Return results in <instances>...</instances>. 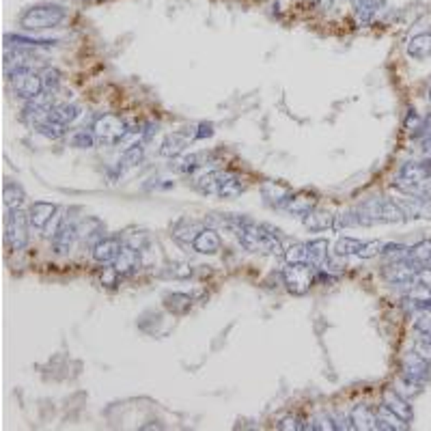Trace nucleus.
<instances>
[{
  "mask_svg": "<svg viewBox=\"0 0 431 431\" xmlns=\"http://www.w3.org/2000/svg\"><path fill=\"white\" fill-rule=\"evenodd\" d=\"M378 414V429L380 431H404V429H408V423L406 421H401L399 416L395 414V412H391L386 406H382L380 408V412H375Z\"/></svg>",
  "mask_w": 431,
  "mask_h": 431,
  "instance_id": "24",
  "label": "nucleus"
},
{
  "mask_svg": "<svg viewBox=\"0 0 431 431\" xmlns=\"http://www.w3.org/2000/svg\"><path fill=\"white\" fill-rule=\"evenodd\" d=\"M317 195L315 192H310V190H300V192H291V197L287 199L285 207L282 210L293 214V216H308L310 212H315V207H317Z\"/></svg>",
  "mask_w": 431,
  "mask_h": 431,
  "instance_id": "12",
  "label": "nucleus"
},
{
  "mask_svg": "<svg viewBox=\"0 0 431 431\" xmlns=\"http://www.w3.org/2000/svg\"><path fill=\"white\" fill-rule=\"evenodd\" d=\"M78 235H80V229H78L76 222L63 218V220H61V225L56 227L54 237H52V246H54V250L58 252V255H65V252L71 250V246H73V242H76V237H78Z\"/></svg>",
  "mask_w": 431,
  "mask_h": 431,
  "instance_id": "13",
  "label": "nucleus"
},
{
  "mask_svg": "<svg viewBox=\"0 0 431 431\" xmlns=\"http://www.w3.org/2000/svg\"><path fill=\"white\" fill-rule=\"evenodd\" d=\"M382 242L380 240H371V242H362L360 250H358V255L356 257H360V259H371V257H375L382 252Z\"/></svg>",
  "mask_w": 431,
  "mask_h": 431,
  "instance_id": "39",
  "label": "nucleus"
},
{
  "mask_svg": "<svg viewBox=\"0 0 431 431\" xmlns=\"http://www.w3.org/2000/svg\"><path fill=\"white\" fill-rule=\"evenodd\" d=\"M65 127H67V125L58 123V121H52V119H50V121H46L43 125H39V127H37V132L41 134V136L56 140V138H61L63 134H65Z\"/></svg>",
  "mask_w": 431,
  "mask_h": 431,
  "instance_id": "37",
  "label": "nucleus"
},
{
  "mask_svg": "<svg viewBox=\"0 0 431 431\" xmlns=\"http://www.w3.org/2000/svg\"><path fill=\"white\" fill-rule=\"evenodd\" d=\"M197 188L207 197L218 199H235L246 190L244 180L231 171H210L197 180Z\"/></svg>",
  "mask_w": 431,
  "mask_h": 431,
  "instance_id": "3",
  "label": "nucleus"
},
{
  "mask_svg": "<svg viewBox=\"0 0 431 431\" xmlns=\"http://www.w3.org/2000/svg\"><path fill=\"white\" fill-rule=\"evenodd\" d=\"M414 352L421 356V358H425L427 362H431V343H427V341H419V343L414 345Z\"/></svg>",
  "mask_w": 431,
  "mask_h": 431,
  "instance_id": "45",
  "label": "nucleus"
},
{
  "mask_svg": "<svg viewBox=\"0 0 431 431\" xmlns=\"http://www.w3.org/2000/svg\"><path fill=\"white\" fill-rule=\"evenodd\" d=\"M95 143H97L95 134H86V132H80V134H76V136L71 138V145L80 147V149H88V147H93Z\"/></svg>",
  "mask_w": 431,
  "mask_h": 431,
  "instance_id": "40",
  "label": "nucleus"
},
{
  "mask_svg": "<svg viewBox=\"0 0 431 431\" xmlns=\"http://www.w3.org/2000/svg\"><path fill=\"white\" fill-rule=\"evenodd\" d=\"M125 244H127V246H132V248H136V250H143V248H145V244H147V235H145V233L132 235V237H127V240H125Z\"/></svg>",
  "mask_w": 431,
  "mask_h": 431,
  "instance_id": "46",
  "label": "nucleus"
},
{
  "mask_svg": "<svg viewBox=\"0 0 431 431\" xmlns=\"http://www.w3.org/2000/svg\"><path fill=\"white\" fill-rule=\"evenodd\" d=\"M190 274H192V267L186 263H173L169 270V276H175V278H188Z\"/></svg>",
  "mask_w": 431,
  "mask_h": 431,
  "instance_id": "42",
  "label": "nucleus"
},
{
  "mask_svg": "<svg viewBox=\"0 0 431 431\" xmlns=\"http://www.w3.org/2000/svg\"><path fill=\"white\" fill-rule=\"evenodd\" d=\"M143 147L140 145H132L130 149L123 151L121 156V162H119V169H132V167H136L138 162L143 160Z\"/></svg>",
  "mask_w": 431,
  "mask_h": 431,
  "instance_id": "36",
  "label": "nucleus"
},
{
  "mask_svg": "<svg viewBox=\"0 0 431 431\" xmlns=\"http://www.w3.org/2000/svg\"><path fill=\"white\" fill-rule=\"evenodd\" d=\"M67 18V9L63 5H54V3H39L28 7L22 18L20 26H24L26 31H46V28H56L61 26Z\"/></svg>",
  "mask_w": 431,
  "mask_h": 431,
  "instance_id": "4",
  "label": "nucleus"
},
{
  "mask_svg": "<svg viewBox=\"0 0 431 431\" xmlns=\"http://www.w3.org/2000/svg\"><path fill=\"white\" fill-rule=\"evenodd\" d=\"M80 3H95V0H80Z\"/></svg>",
  "mask_w": 431,
  "mask_h": 431,
  "instance_id": "49",
  "label": "nucleus"
},
{
  "mask_svg": "<svg viewBox=\"0 0 431 431\" xmlns=\"http://www.w3.org/2000/svg\"><path fill=\"white\" fill-rule=\"evenodd\" d=\"M78 116H80V108L76 103H56L50 119L52 121L63 123V125H71Z\"/></svg>",
  "mask_w": 431,
  "mask_h": 431,
  "instance_id": "26",
  "label": "nucleus"
},
{
  "mask_svg": "<svg viewBox=\"0 0 431 431\" xmlns=\"http://www.w3.org/2000/svg\"><path fill=\"white\" fill-rule=\"evenodd\" d=\"M186 149H188V136L182 132H175V134H171V136L164 138V143H162L160 156L173 160V158H180Z\"/></svg>",
  "mask_w": 431,
  "mask_h": 431,
  "instance_id": "20",
  "label": "nucleus"
},
{
  "mask_svg": "<svg viewBox=\"0 0 431 431\" xmlns=\"http://www.w3.org/2000/svg\"><path fill=\"white\" fill-rule=\"evenodd\" d=\"M278 231H274L267 225H257L248 218H244V222L240 225V229L235 231L240 244L250 250V252H261V255H282L285 248H282L280 237L276 235Z\"/></svg>",
  "mask_w": 431,
  "mask_h": 431,
  "instance_id": "1",
  "label": "nucleus"
},
{
  "mask_svg": "<svg viewBox=\"0 0 431 431\" xmlns=\"http://www.w3.org/2000/svg\"><path fill=\"white\" fill-rule=\"evenodd\" d=\"M431 378V362L421 358L419 354L412 352L404 358V382L408 386H423Z\"/></svg>",
  "mask_w": 431,
  "mask_h": 431,
  "instance_id": "11",
  "label": "nucleus"
},
{
  "mask_svg": "<svg viewBox=\"0 0 431 431\" xmlns=\"http://www.w3.org/2000/svg\"><path fill=\"white\" fill-rule=\"evenodd\" d=\"M410 250L412 248L410 246H404V244H384L380 255L384 257L386 263H395V261L410 259Z\"/></svg>",
  "mask_w": 431,
  "mask_h": 431,
  "instance_id": "31",
  "label": "nucleus"
},
{
  "mask_svg": "<svg viewBox=\"0 0 431 431\" xmlns=\"http://www.w3.org/2000/svg\"><path fill=\"white\" fill-rule=\"evenodd\" d=\"M28 229H31V220L28 212L11 210L5 218V240L11 250H22L28 244Z\"/></svg>",
  "mask_w": 431,
  "mask_h": 431,
  "instance_id": "7",
  "label": "nucleus"
},
{
  "mask_svg": "<svg viewBox=\"0 0 431 431\" xmlns=\"http://www.w3.org/2000/svg\"><path fill=\"white\" fill-rule=\"evenodd\" d=\"M222 248V240L216 229L212 227H205L199 231V235L195 237V242H192V250L199 252V255H216Z\"/></svg>",
  "mask_w": 431,
  "mask_h": 431,
  "instance_id": "15",
  "label": "nucleus"
},
{
  "mask_svg": "<svg viewBox=\"0 0 431 431\" xmlns=\"http://www.w3.org/2000/svg\"><path fill=\"white\" fill-rule=\"evenodd\" d=\"M9 76V84L13 88V93H16L20 99H33L39 93H43V80L39 73H35L31 67H20V69H13L7 73Z\"/></svg>",
  "mask_w": 431,
  "mask_h": 431,
  "instance_id": "5",
  "label": "nucleus"
},
{
  "mask_svg": "<svg viewBox=\"0 0 431 431\" xmlns=\"http://www.w3.org/2000/svg\"><path fill=\"white\" fill-rule=\"evenodd\" d=\"M214 134V125L212 123H201L199 132H197V138H205V136H212Z\"/></svg>",
  "mask_w": 431,
  "mask_h": 431,
  "instance_id": "47",
  "label": "nucleus"
},
{
  "mask_svg": "<svg viewBox=\"0 0 431 431\" xmlns=\"http://www.w3.org/2000/svg\"><path fill=\"white\" fill-rule=\"evenodd\" d=\"M56 46L54 39H33L24 35H7L5 48H52Z\"/></svg>",
  "mask_w": 431,
  "mask_h": 431,
  "instance_id": "22",
  "label": "nucleus"
},
{
  "mask_svg": "<svg viewBox=\"0 0 431 431\" xmlns=\"http://www.w3.org/2000/svg\"><path fill=\"white\" fill-rule=\"evenodd\" d=\"M280 431H300V429H306L302 423H300V419H298V416H287V419H282L278 425H276Z\"/></svg>",
  "mask_w": 431,
  "mask_h": 431,
  "instance_id": "41",
  "label": "nucleus"
},
{
  "mask_svg": "<svg viewBox=\"0 0 431 431\" xmlns=\"http://www.w3.org/2000/svg\"><path fill=\"white\" fill-rule=\"evenodd\" d=\"M362 242L356 240V237H341V240L336 242L334 246V252L338 257H347V255H358Z\"/></svg>",
  "mask_w": 431,
  "mask_h": 431,
  "instance_id": "35",
  "label": "nucleus"
},
{
  "mask_svg": "<svg viewBox=\"0 0 431 431\" xmlns=\"http://www.w3.org/2000/svg\"><path fill=\"white\" fill-rule=\"evenodd\" d=\"M282 255H285L287 263H308V248L302 242L291 244L289 248H285Z\"/></svg>",
  "mask_w": 431,
  "mask_h": 431,
  "instance_id": "34",
  "label": "nucleus"
},
{
  "mask_svg": "<svg viewBox=\"0 0 431 431\" xmlns=\"http://www.w3.org/2000/svg\"><path fill=\"white\" fill-rule=\"evenodd\" d=\"M306 248H308V263L310 265L319 267L325 263V259H328V240H321L319 237V240L308 242Z\"/></svg>",
  "mask_w": 431,
  "mask_h": 431,
  "instance_id": "29",
  "label": "nucleus"
},
{
  "mask_svg": "<svg viewBox=\"0 0 431 431\" xmlns=\"http://www.w3.org/2000/svg\"><path fill=\"white\" fill-rule=\"evenodd\" d=\"M431 182V160H423V162H408V164L401 167L399 175H397V186L404 188H412V186H423Z\"/></svg>",
  "mask_w": 431,
  "mask_h": 431,
  "instance_id": "10",
  "label": "nucleus"
},
{
  "mask_svg": "<svg viewBox=\"0 0 431 431\" xmlns=\"http://www.w3.org/2000/svg\"><path fill=\"white\" fill-rule=\"evenodd\" d=\"M313 423H317V425H313V429H338L336 425H334V419L332 416H328V414H321V416H317V419L313 421Z\"/></svg>",
  "mask_w": 431,
  "mask_h": 431,
  "instance_id": "43",
  "label": "nucleus"
},
{
  "mask_svg": "<svg viewBox=\"0 0 431 431\" xmlns=\"http://www.w3.org/2000/svg\"><path fill=\"white\" fill-rule=\"evenodd\" d=\"M121 248H123L121 237H101V240L93 246V259L101 265H110L116 261Z\"/></svg>",
  "mask_w": 431,
  "mask_h": 431,
  "instance_id": "14",
  "label": "nucleus"
},
{
  "mask_svg": "<svg viewBox=\"0 0 431 431\" xmlns=\"http://www.w3.org/2000/svg\"><path fill=\"white\" fill-rule=\"evenodd\" d=\"M382 406H386L391 412H395L401 421H406V423H410L412 419H414V410H412V406L408 404V401L401 397L397 391H393V389H386L384 393H382Z\"/></svg>",
  "mask_w": 431,
  "mask_h": 431,
  "instance_id": "16",
  "label": "nucleus"
},
{
  "mask_svg": "<svg viewBox=\"0 0 431 431\" xmlns=\"http://www.w3.org/2000/svg\"><path fill=\"white\" fill-rule=\"evenodd\" d=\"M54 106H56V103H54V95L43 91V93H39L37 97H33V99H28V101H26L24 121L37 130L39 125H43L46 121H50Z\"/></svg>",
  "mask_w": 431,
  "mask_h": 431,
  "instance_id": "8",
  "label": "nucleus"
},
{
  "mask_svg": "<svg viewBox=\"0 0 431 431\" xmlns=\"http://www.w3.org/2000/svg\"><path fill=\"white\" fill-rule=\"evenodd\" d=\"M41 80H43V91L54 95L58 91V86H61V71H58V69H46V73L41 76Z\"/></svg>",
  "mask_w": 431,
  "mask_h": 431,
  "instance_id": "38",
  "label": "nucleus"
},
{
  "mask_svg": "<svg viewBox=\"0 0 431 431\" xmlns=\"http://www.w3.org/2000/svg\"><path fill=\"white\" fill-rule=\"evenodd\" d=\"M408 54L412 58H416V61H423V58H429L431 56V33H419L414 35L410 41H408Z\"/></svg>",
  "mask_w": 431,
  "mask_h": 431,
  "instance_id": "21",
  "label": "nucleus"
},
{
  "mask_svg": "<svg viewBox=\"0 0 431 431\" xmlns=\"http://www.w3.org/2000/svg\"><path fill=\"white\" fill-rule=\"evenodd\" d=\"M421 338H423V341H427V343H431V330H427V332H421Z\"/></svg>",
  "mask_w": 431,
  "mask_h": 431,
  "instance_id": "48",
  "label": "nucleus"
},
{
  "mask_svg": "<svg viewBox=\"0 0 431 431\" xmlns=\"http://www.w3.org/2000/svg\"><path fill=\"white\" fill-rule=\"evenodd\" d=\"M282 280H285L287 289L293 295H304L310 285H313V270L310 263H289L282 272Z\"/></svg>",
  "mask_w": 431,
  "mask_h": 431,
  "instance_id": "9",
  "label": "nucleus"
},
{
  "mask_svg": "<svg viewBox=\"0 0 431 431\" xmlns=\"http://www.w3.org/2000/svg\"><path fill=\"white\" fill-rule=\"evenodd\" d=\"M427 265H429V267H431V259H429V263H427Z\"/></svg>",
  "mask_w": 431,
  "mask_h": 431,
  "instance_id": "50",
  "label": "nucleus"
},
{
  "mask_svg": "<svg viewBox=\"0 0 431 431\" xmlns=\"http://www.w3.org/2000/svg\"><path fill=\"white\" fill-rule=\"evenodd\" d=\"M352 423L354 429H360V431H371V429H378V414L371 410L369 406H356L352 410Z\"/></svg>",
  "mask_w": 431,
  "mask_h": 431,
  "instance_id": "19",
  "label": "nucleus"
},
{
  "mask_svg": "<svg viewBox=\"0 0 431 431\" xmlns=\"http://www.w3.org/2000/svg\"><path fill=\"white\" fill-rule=\"evenodd\" d=\"M382 5H384V0H354L356 18H358L360 24H367V22H371V18L375 16Z\"/></svg>",
  "mask_w": 431,
  "mask_h": 431,
  "instance_id": "27",
  "label": "nucleus"
},
{
  "mask_svg": "<svg viewBox=\"0 0 431 431\" xmlns=\"http://www.w3.org/2000/svg\"><path fill=\"white\" fill-rule=\"evenodd\" d=\"M429 101H431V91H429Z\"/></svg>",
  "mask_w": 431,
  "mask_h": 431,
  "instance_id": "51",
  "label": "nucleus"
},
{
  "mask_svg": "<svg viewBox=\"0 0 431 431\" xmlns=\"http://www.w3.org/2000/svg\"><path fill=\"white\" fill-rule=\"evenodd\" d=\"M352 3H354V0H352Z\"/></svg>",
  "mask_w": 431,
  "mask_h": 431,
  "instance_id": "52",
  "label": "nucleus"
},
{
  "mask_svg": "<svg viewBox=\"0 0 431 431\" xmlns=\"http://www.w3.org/2000/svg\"><path fill=\"white\" fill-rule=\"evenodd\" d=\"M358 214L360 227H371V225H395V222H404L408 216L397 201L386 199V197H375L369 199L362 205L356 207Z\"/></svg>",
  "mask_w": 431,
  "mask_h": 431,
  "instance_id": "2",
  "label": "nucleus"
},
{
  "mask_svg": "<svg viewBox=\"0 0 431 431\" xmlns=\"http://www.w3.org/2000/svg\"><path fill=\"white\" fill-rule=\"evenodd\" d=\"M5 207H7V212L11 210H20V205L24 203L26 199V192L22 190V186L18 184H13V182H5Z\"/></svg>",
  "mask_w": 431,
  "mask_h": 431,
  "instance_id": "28",
  "label": "nucleus"
},
{
  "mask_svg": "<svg viewBox=\"0 0 431 431\" xmlns=\"http://www.w3.org/2000/svg\"><path fill=\"white\" fill-rule=\"evenodd\" d=\"M54 216H56V205L54 203H46V201H37V203L31 205V210H28L31 229H35V231L46 229Z\"/></svg>",
  "mask_w": 431,
  "mask_h": 431,
  "instance_id": "17",
  "label": "nucleus"
},
{
  "mask_svg": "<svg viewBox=\"0 0 431 431\" xmlns=\"http://www.w3.org/2000/svg\"><path fill=\"white\" fill-rule=\"evenodd\" d=\"M429 259H431V242H429V240L419 242L416 246H412V250H410V261H412L416 267L427 265Z\"/></svg>",
  "mask_w": 431,
  "mask_h": 431,
  "instance_id": "32",
  "label": "nucleus"
},
{
  "mask_svg": "<svg viewBox=\"0 0 431 431\" xmlns=\"http://www.w3.org/2000/svg\"><path fill=\"white\" fill-rule=\"evenodd\" d=\"M263 197H265L267 203L274 205V207H285L287 199L291 197V190L287 186L276 184V182H267L263 186Z\"/></svg>",
  "mask_w": 431,
  "mask_h": 431,
  "instance_id": "23",
  "label": "nucleus"
},
{
  "mask_svg": "<svg viewBox=\"0 0 431 431\" xmlns=\"http://www.w3.org/2000/svg\"><path fill=\"white\" fill-rule=\"evenodd\" d=\"M93 134H95V138L97 143L101 145H119L121 140L127 138V125L121 116H116V114H101L97 116V121L93 123Z\"/></svg>",
  "mask_w": 431,
  "mask_h": 431,
  "instance_id": "6",
  "label": "nucleus"
},
{
  "mask_svg": "<svg viewBox=\"0 0 431 431\" xmlns=\"http://www.w3.org/2000/svg\"><path fill=\"white\" fill-rule=\"evenodd\" d=\"M138 263H140V250L123 244L121 252H119V257H116V261L112 265H114V270L121 276H130L138 267Z\"/></svg>",
  "mask_w": 431,
  "mask_h": 431,
  "instance_id": "18",
  "label": "nucleus"
},
{
  "mask_svg": "<svg viewBox=\"0 0 431 431\" xmlns=\"http://www.w3.org/2000/svg\"><path fill=\"white\" fill-rule=\"evenodd\" d=\"M119 276H121V274H119V272L114 270V265H112V267H106V272L101 274V282H103V285H108V287H114V285H116V280H119Z\"/></svg>",
  "mask_w": 431,
  "mask_h": 431,
  "instance_id": "44",
  "label": "nucleus"
},
{
  "mask_svg": "<svg viewBox=\"0 0 431 431\" xmlns=\"http://www.w3.org/2000/svg\"><path fill=\"white\" fill-rule=\"evenodd\" d=\"M336 216L328 214V212H310L308 216H304V227L310 231H328L334 227Z\"/></svg>",
  "mask_w": 431,
  "mask_h": 431,
  "instance_id": "25",
  "label": "nucleus"
},
{
  "mask_svg": "<svg viewBox=\"0 0 431 431\" xmlns=\"http://www.w3.org/2000/svg\"><path fill=\"white\" fill-rule=\"evenodd\" d=\"M164 306L173 315H184L192 306V298L186 293H169V295H164Z\"/></svg>",
  "mask_w": 431,
  "mask_h": 431,
  "instance_id": "30",
  "label": "nucleus"
},
{
  "mask_svg": "<svg viewBox=\"0 0 431 431\" xmlns=\"http://www.w3.org/2000/svg\"><path fill=\"white\" fill-rule=\"evenodd\" d=\"M199 231H201V227L195 225V222H180V225L175 227L173 235L184 244H192L195 242V237L199 235Z\"/></svg>",
  "mask_w": 431,
  "mask_h": 431,
  "instance_id": "33",
  "label": "nucleus"
}]
</instances>
